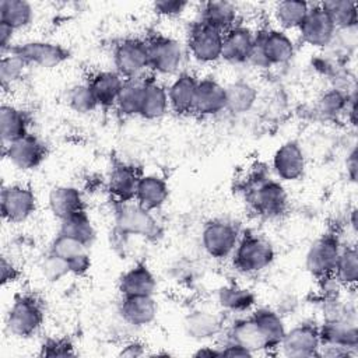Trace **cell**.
Returning <instances> with one entry per match:
<instances>
[{
    "label": "cell",
    "mask_w": 358,
    "mask_h": 358,
    "mask_svg": "<svg viewBox=\"0 0 358 358\" xmlns=\"http://www.w3.org/2000/svg\"><path fill=\"white\" fill-rule=\"evenodd\" d=\"M225 106H227L225 87L213 77L199 78L196 95H194L193 113L203 117L215 116L225 112Z\"/></svg>",
    "instance_id": "18"
},
{
    "label": "cell",
    "mask_w": 358,
    "mask_h": 358,
    "mask_svg": "<svg viewBox=\"0 0 358 358\" xmlns=\"http://www.w3.org/2000/svg\"><path fill=\"white\" fill-rule=\"evenodd\" d=\"M345 169H347V176L351 182H357V175H358V151L357 147H352V150L347 155L345 161Z\"/></svg>",
    "instance_id": "52"
},
{
    "label": "cell",
    "mask_w": 358,
    "mask_h": 358,
    "mask_svg": "<svg viewBox=\"0 0 358 358\" xmlns=\"http://www.w3.org/2000/svg\"><path fill=\"white\" fill-rule=\"evenodd\" d=\"M115 225L129 236H138L147 241H157L162 235V228L152 211L141 207L136 201L116 203L113 208Z\"/></svg>",
    "instance_id": "5"
},
{
    "label": "cell",
    "mask_w": 358,
    "mask_h": 358,
    "mask_svg": "<svg viewBox=\"0 0 358 358\" xmlns=\"http://www.w3.org/2000/svg\"><path fill=\"white\" fill-rule=\"evenodd\" d=\"M87 249L88 248L85 245H83L81 242L57 232V235L50 242L48 252L55 256H59L64 260H70V259L76 257L77 255L85 252Z\"/></svg>",
    "instance_id": "44"
},
{
    "label": "cell",
    "mask_w": 358,
    "mask_h": 358,
    "mask_svg": "<svg viewBox=\"0 0 358 358\" xmlns=\"http://www.w3.org/2000/svg\"><path fill=\"white\" fill-rule=\"evenodd\" d=\"M169 197V186L162 176L148 173L141 175L137 183L134 201L141 207L154 211L161 208Z\"/></svg>",
    "instance_id": "28"
},
{
    "label": "cell",
    "mask_w": 358,
    "mask_h": 358,
    "mask_svg": "<svg viewBox=\"0 0 358 358\" xmlns=\"http://www.w3.org/2000/svg\"><path fill=\"white\" fill-rule=\"evenodd\" d=\"M227 106L225 112L232 115H243L249 112L257 102V88L245 80H236L225 85Z\"/></svg>",
    "instance_id": "34"
},
{
    "label": "cell",
    "mask_w": 358,
    "mask_h": 358,
    "mask_svg": "<svg viewBox=\"0 0 358 358\" xmlns=\"http://www.w3.org/2000/svg\"><path fill=\"white\" fill-rule=\"evenodd\" d=\"M224 340H228L245 347L248 351L252 352V355L260 354V352L270 354L267 340L264 338L262 330L259 329L252 315L235 319L225 330Z\"/></svg>",
    "instance_id": "20"
},
{
    "label": "cell",
    "mask_w": 358,
    "mask_h": 358,
    "mask_svg": "<svg viewBox=\"0 0 358 358\" xmlns=\"http://www.w3.org/2000/svg\"><path fill=\"white\" fill-rule=\"evenodd\" d=\"M41 273L49 282H57L70 274V268L67 260L48 252L41 263Z\"/></svg>",
    "instance_id": "45"
},
{
    "label": "cell",
    "mask_w": 358,
    "mask_h": 358,
    "mask_svg": "<svg viewBox=\"0 0 358 358\" xmlns=\"http://www.w3.org/2000/svg\"><path fill=\"white\" fill-rule=\"evenodd\" d=\"M18 277H20L18 268L11 262H8L6 257H3L1 259V284L6 285L7 282L17 281Z\"/></svg>",
    "instance_id": "50"
},
{
    "label": "cell",
    "mask_w": 358,
    "mask_h": 358,
    "mask_svg": "<svg viewBox=\"0 0 358 358\" xmlns=\"http://www.w3.org/2000/svg\"><path fill=\"white\" fill-rule=\"evenodd\" d=\"M8 52L21 57L27 66L41 69L57 67L70 57V52L63 45L50 41H27L13 45Z\"/></svg>",
    "instance_id": "12"
},
{
    "label": "cell",
    "mask_w": 358,
    "mask_h": 358,
    "mask_svg": "<svg viewBox=\"0 0 358 358\" xmlns=\"http://www.w3.org/2000/svg\"><path fill=\"white\" fill-rule=\"evenodd\" d=\"M148 67L159 76H172L182 67L185 52L179 41L166 35H154L147 39Z\"/></svg>",
    "instance_id": "9"
},
{
    "label": "cell",
    "mask_w": 358,
    "mask_h": 358,
    "mask_svg": "<svg viewBox=\"0 0 358 358\" xmlns=\"http://www.w3.org/2000/svg\"><path fill=\"white\" fill-rule=\"evenodd\" d=\"M183 329L190 338L196 341H206L222 333L224 317L218 312L196 309L186 315Z\"/></svg>",
    "instance_id": "21"
},
{
    "label": "cell",
    "mask_w": 358,
    "mask_h": 358,
    "mask_svg": "<svg viewBox=\"0 0 358 358\" xmlns=\"http://www.w3.org/2000/svg\"><path fill=\"white\" fill-rule=\"evenodd\" d=\"M298 34L305 45L323 49L334 42L337 28L329 13L319 3L309 6L305 20L298 27Z\"/></svg>",
    "instance_id": "10"
},
{
    "label": "cell",
    "mask_w": 358,
    "mask_h": 358,
    "mask_svg": "<svg viewBox=\"0 0 358 358\" xmlns=\"http://www.w3.org/2000/svg\"><path fill=\"white\" fill-rule=\"evenodd\" d=\"M222 36V32L200 21H194L187 32V50L199 63H215L221 60Z\"/></svg>",
    "instance_id": "14"
},
{
    "label": "cell",
    "mask_w": 358,
    "mask_h": 358,
    "mask_svg": "<svg viewBox=\"0 0 358 358\" xmlns=\"http://www.w3.org/2000/svg\"><path fill=\"white\" fill-rule=\"evenodd\" d=\"M41 357H74V344L69 338H48L41 344Z\"/></svg>",
    "instance_id": "46"
},
{
    "label": "cell",
    "mask_w": 358,
    "mask_h": 358,
    "mask_svg": "<svg viewBox=\"0 0 358 358\" xmlns=\"http://www.w3.org/2000/svg\"><path fill=\"white\" fill-rule=\"evenodd\" d=\"M48 204L50 213L60 221L77 213L85 211V201L83 193L76 186L70 185L55 186L49 192Z\"/></svg>",
    "instance_id": "25"
},
{
    "label": "cell",
    "mask_w": 358,
    "mask_h": 358,
    "mask_svg": "<svg viewBox=\"0 0 358 358\" xmlns=\"http://www.w3.org/2000/svg\"><path fill=\"white\" fill-rule=\"evenodd\" d=\"M348 222H350V227H351L352 232L355 234V232H357V228H358V224H357V208H355V207H354V208L350 211Z\"/></svg>",
    "instance_id": "56"
},
{
    "label": "cell",
    "mask_w": 358,
    "mask_h": 358,
    "mask_svg": "<svg viewBox=\"0 0 358 358\" xmlns=\"http://www.w3.org/2000/svg\"><path fill=\"white\" fill-rule=\"evenodd\" d=\"M27 63L14 53H3L0 60V81L1 87H11L14 83L22 78L24 71L27 69Z\"/></svg>",
    "instance_id": "42"
},
{
    "label": "cell",
    "mask_w": 358,
    "mask_h": 358,
    "mask_svg": "<svg viewBox=\"0 0 358 358\" xmlns=\"http://www.w3.org/2000/svg\"><path fill=\"white\" fill-rule=\"evenodd\" d=\"M143 85L144 77L124 80L115 103V108L122 116H138L143 98Z\"/></svg>",
    "instance_id": "39"
},
{
    "label": "cell",
    "mask_w": 358,
    "mask_h": 358,
    "mask_svg": "<svg viewBox=\"0 0 358 358\" xmlns=\"http://www.w3.org/2000/svg\"><path fill=\"white\" fill-rule=\"evenodd\" d=\"M31 117L28 112L14 105L3 103L0 108V134L3 145L27 136Z\"/></svg>",
    "instance_id": "31"
},
{
    "label": "cell",
    "mask_w": 358,
    "mask_h": 358,
    "mask_svg": "<svg viewBox=\"0 0 358 358\" xmlns=\"http://www.w3.org/2000/svg\"><path fill=\"white\" fill-rule=\"evenodd\" d=\"M256 32L248 25L238 22L224 32L221 59L229 64L249 63L255 46Z\"/></svg>",
    "instance_id": "17"
},
{
    "label": "cell",
    "mask_w": 358,
    "mask_h": 358,
    "mask_svg": "<svg viewBox=\"0 0 358 358\" xmlns=\"http://www.w3.org/2000/svg\"><path fill=\"white\" fill-rule=\"evenodd\" d=\"M187 6L189 3L183 0H158L152 4V8L157 15L173 18L182 15Z\"/></svg>",
    "instance_id": "47"
},
{
    "label": "cell",
    "mask_w": 358,
    "mask_h": 358,
    "mask_svg": "<svg viewBox=\"0 0 358 358\" xmlns=\"http://www.w3.org/2000/svg\"><path fill=\"white\" fill-rule=\"evenodd\" d=\"M275 257L274 246L262 235L245 232L241 235L232 255V267L243 275H253L271 266Z\"/></svg>",
    "instance_id": "3"
},
{
    "label": "cell",
    "mask_w": 358,
    "mask_h": 358,
    "mask_svg": "<svg viewBox=\"0 0 358 358\" xmlns=\"http://www.w3.org/2000/svg\"><path fill=\"white\" fill-rule=\"evenodd\" d=\"M140 176L138 171L131 165L123 162L113 165L108 176V190L113 200L116 203L134 201Z\"/></svg>",
    "instance_id": "24"
},
{
    "label": "cell",
    "mask_w": 358,
    "mask_h": 358,
    "mask_svg": "<svg viewBox=\"0 0 358 358\" xmlns=\"http://www.w3.org/2000/svg\"><path fill=\"white\" fill-rule=\"evenodd\" d=\"M117 289L122 296L154 295L157 291V278L147 264L136 263L120 275Z\"/></svg>",
    "instance_id": "27"
},
{
    "label": "cell",
    "mask_w": 358,
    "mask_h": 358,
    "mask_svg": "<svg viewBox=\"0 0 358 358\" xmlns=\"http://www.w3.org/2000/svg\"><path fill=\"white\" fill-rule=\"evenodd\" d=\"M220 350H221V357H235V358H249V357H253L250 351H248L245 347L236 344V343H232V341H228V340H224L221 344H220Z\"/></svg>",
    "instance_id": "49"
},
{
    "label": "cell",
    "mask_w": 358,
    "mask_h": 358,
    "mask_svg": "<svg viewBox=\"0 0 358 358\" xmlns=\"http://www.w3.org/2000/svg\"><path fill=\"white\" fill-rule=\"evenodd\" d=\"M193 357H196V358H217V357H221V350H220V345H217V347L203 345V347H199L193 352Z\"/></svg>",
    "instance_id": "55"
},
{
    "label": "cell",
    "mask_w": 358,
    "mask_h": 358,
    "mask_svg": "<svg viewBox=\"0 0 358 358\" xmlns=\"http://www.w3.org/2000/svg\"><path fill=\"white\" fill-rule=\"evenodd\" d=\"M238 7L232 1L210 0L200 6L197 21L224 34L238 24Z\"/></svg>",
    "instance_id": "26"
},
{
    "label": "cell",
    "mask_w": 358,
    "mask_h": 358,
    "mask_svg": "<svg viewBox=\"0 0 358 358\" xmlns=\"http://www.w3.org/2000/svg\"><path fill=\"white\" fill-rule=\"evenodd\" d=\"M14 32L15 31L11 27L0 22V49H1V53L8 52L10 48L13 46L11 41H13Z\"/></svg>",
    "instance_id": "53"
},
{
    "label": "cell",
    "mask_w": 358,
    "mask_h": 358,
    "mask_svg": "<svg viewBox=\"0 0 358 358\" xmlns=\"http://www.w3.org/2000/svg\"><path fill=\"white\" fill-rule=\"evenodd\" d=\"M295 56V43L280 28H263L256 32L249 63L259 69L287 64Z\"/></svg>",
    "instance_id": "2"
},
{
    "label": "cell",
    "mask_w": 358,
    "mask_h": 358,
    "mask_svg": "<svg viewBox=\"0 0 358 358\" xmlns=\"http://www.w3.org/2000/svg\"><path fill=\"white\" fill-rule=\"evenodd\" d=\"M122 320L133 327L151 324L158 315V303L154 295H124L117 306Z\"/></svg>",
    "instance_id": "19"
},
{
    "label": "cell",
    "mask_w": 358,
    "mask_h": 358,
    "mask_svg": "<svg viewBox=\"0 0 358 358\" xmlns=\"http://www.w3.org/2000/svg\"><path fill=\"white\" fill-rule=\"evenodd\" d=\"M115 71L124 80L144 77L148 67L147 41L138 38H124L113 48Z\"/></svg>",
    "instance_id": "8"
},
{
    "label": "cell",
    "mask_w": 358,
    "mask_h": 358,
    "mask_svg": "<svg viewBox=\"0 0 358 358\" xmlns=\"http://www.w3.org/2000/svg\"><path fill=\"white\" fill-rule=\"evenodd\" d=\"M36 210V196L25 185L13 183L3 186L0 193V211L4 221L21 224L27 221Z\"/></svg>",
    "instance_id": "13"
},
{
    "label": "cell",
    "mask_w": 358,
    "mask_h": 358,
    "mask_svg": "<svg viewBox=\"0 0 358 358\" xmlns=\"http://www.w3.org/2000/svg\"><path fill=\"white\" fill-rule=\"evenodd\" d=\"M34 20V8L25 0H1L0 22L11 27L14 31L28 27Z\"/></svg>",
    "instance_id": "37"
},
{
    "label": "cell",
    "mask_w": 358,
    "mask_h": 358,
    "mask_svg": "<svg viewBox=\"0 0 358 358\" xmlns=\"http://www.w3.org/2000/svg\"><path fill=\"white\" fill-rule=\"evenodd\" d=\"M43 319L42 302L35 295L20 294L6 315V330L13 337L29 338L41 329Z\"/></svg>",
    "instance_id": "4"
},
{
    "label": "cell",
    "mask_w": 358,
    "mask_h": 358,
    "mask_svg": "<svg viewBox=\"0 0 358 358\" xmlns=\"http://www.w3.org/2000/svg\"><path fill=\"white\" fill-rule=\"evenodd\" d=\"M120 357H129V358H136V357H143L145 355V345L140 341H129L126 343L120 352H119Z\"/></svg>",
    "instance_id": "51"
},
{
    "label": "cell",
    "mask_w": 358,
    "mask_h": 358,
    "mask_svg": "<svg viewBox=\"0 0 358 358\" xmlns=\"http://www.w3.org/2000/svg\"><path fill=\"white\" fill-rule=\"evenodd\" d=\"M69 263V268H70V274L81 277L84 274H87L91 268V257L88 255V252H83L80 255H77L76 257L67 260Z\"/></svg>",
    "instance_id": "48"
},
{
    "label": "cell",
    "mask_w": 358,
    "mask_h": 358,
    "mask_svg": "<svg viewBox=\"0 0 358 358\" xmlns=\"http://www.w3.org/2000/svg\"><path fill=\"white\" fill-rule=\"evenodd\" d=\"M271 166L280 182H295L306 169V157L301 144L295 140L282 143L274 152Z\"/></svg>",
    "instance_id": "16"
},
{
    "label": "cell",
    "mask_w": 358,
    "mask_h": 358,
    "mask_svg": "<svg viewBox=\"0 0 358 358\" xmlns=\"http://www.w3.org/2000/svg\"><path fill=\"white\" fill-rule=\"evenodd\" d=\"M341 246L340 238L334 232L323 234L313 241L305 255V268L308 273L319 281L333 277Z\"/></svg>",
    "instance_id": "7"
},
{
    "label": "cell",
    "mask_w": 358,
    "mask_h": 358,
    "mask_svg": "<svg viewBox=\"0 0 358 358\" xmlns=\"http://www.w3.org/2000/svg\"><path fill=\"white\" fill-rule=\"evenodd\" d=\"M3 152L14 168L20 171H32L45 161L48 150L38 136L28 133L18 140L4 144Z\"/></svg>",
    "instance_id": "15"
},
{
    "label": "cell",
    "mask_w": 358,
    "mask_h": 358,
    "mask_svg": "<svg viewBox=\"0 0 358 358\" xmlns=\"http://www.w3.org/2000/svg\"><path fill=\"white\" fill-rule=\"evenodd\" d=\"M345 115H347V120L352 126H357V92H355V90L352 92H350Z\"/></svg>",
    "instance_id": "54"
},
{
    "label": "cell",
    "mask_w": 358,
    "mask_h": 358,
    "mask_svg": "<svg viewBox=\"0 0 358 358\" xmlns=\"http://www.w3.org/2000/svg\"><path fill=\"white\" fill-rule=\"evenodd\" d=\"M217 302L227 312L243 315L255 309L256 295L239 284H227L217 291Z\"/></svg>",
    "instance_id": "32"
},
{
    "label": "cell",
    "mask_w": 358,
    "mask_h": 358,
    "mask_svg": "<svg viewBox=\"0 0 358 358\" xmlns=\"http://www.w3.org/2000/svg\"><path fill=\"white\" fill-rule=\"evenodd\" d=\"M124 78L112 70L95 71L90 76L87 84L92 91L98 106L101 108H112L116 103L119 92L123 87Z\"/></svg>",
    "instance_id": "29"
},
{
    "label": "cell",
    "mask_w": 358,
    "mask_h": 358,
    "mask_svg": "<svg viewBox=\"0 0 358 358\" xmlns=\"http://www.w3.org/2000/svg\"><path fill=\"white\" fill-rule=\"evenodd\" d=\"M67 102H69V106L74 112L81 113V115L91 113L96 108H99L98 102L87 83L78 84V85H74L73 88H70V91L67 94Z\"/></svg>",
    "instance_id": "43"
},
{
    "label": "cell",
    "mask_w": 358,
    "mask_h": 358,
    "mask_svg": "<svg viewBox=\"0 0 358 358\" xmlns=\"http://www.w3.org/2000/svg\"><path fill=\"white\" fill-rule=\"evenodd\" d=\"M59 234L70 236V238L81 242L87 248H90L94 243L95 236H96L92 221L85 211L77 213L69 218L62 220Z\"/></svg>",
    "instance_id": "36"
},
{
    "label": "cell",
    "mask_w": 358,
    "mask_h": 358,
    "mask_svg": "<svg viewBox=\"0 0 358 358\" xmlns=\"http://www.w3.org/2000/svg\"><path fill=\"white\" fill-rule=\"evenodd\" d=\"M197 81L199 78L196 76L183 71V73H179L173 78V81L169 84L166 91H168L169 109L173 113L179 116L193 113Z\"/></svg>",
    "instance_id": "22"
},
{
    "label": "cell",
    "mask_w": 358,
    "mask_h": 358,
    "mask_svg": "<svg viewBox=\"0 0 358 358\" xmlns=\"http://www.w3.org/2000/svg\"><path fill=\"white\" fill-rule=\"evenodd\" d=\"M309 3L301 0H284L275 4L274 18L280 29H298L309 11Z\"/></svg>",
    "instance_id": "38"
},
{
    "label": "cell",
    "mask_w": 358,
    "mask_h": 358,
    "mask_svg": "<svg viewBox=\"0 0 358 358\" xmlns=\"http://www.w3.org/2000/svg\"><path fill=\"white\" fill-rule=\"evenodd\" d=\"M333 278L340 287L354 289L358 281V250L355 245L341 246Z\"/></svg>",
    "instance_id": "35"
},
{
    "label": "cell",
    "mask_w": 358,
    "mask_h": 358,
    "mask_svg": "<svg viewBox=\"0 0 358 358\" xmlns=\"http://www.w3.org/2000/svg\"><path fill=\"white\" fill-rule=\"evenodd\" d=\"M320 344L319 326L303 322L287 329L278 345V354L289 358L319 357Z\"/></svg>",
    "instance_id": "11"
},
{
    "label": "cell",
    "mask_w": 358,
    "mask_h": 358,
    "mask_svg": "<svg viewBox=\"0 0 358 358\" xmlns=\"http://www.w3.org/2000/svg\"><path fill=\"white\" fill-rule=\"evenodd\" d=\"M320 343L340 345L357 352L358 329L355 319H326L319 326Z\"/></svg>",
    "instance_id": "23"
},
{
    "label": "cell",
    "mask_w": 358,
    "mask_h": 358,
    "mask_svg": "<svg viewBox=\"0 0 358 358\" xmlns=\"http://www.w3.org/2000/svg\"><path fill=\"white\" fill-rule=\"evenodd\" d=\"M169 109L168 91L155 77H144L143 98L138 116L147 120L162 117Z\"/></svg>",
    "instance_id": "30"
},
{
    "label": "cell",
    "mask_w": 358,
    "mask_h": 358,
    "mask_svg": "<svg viewBox=\"0 0 358 358\" xmlns=\"http://www.w3.org/2000/svg\"><path fill=\"white\" fill-rule=\"evenodd\" d=\"M250 315L255 319V322L257 323L259 329L262 330L264 338L267 340L270 354L271 352L278 354V345L287 331L282 316L277 310H274L271 308H266V306L253 309Z\"/></svg>",
    "instance_id": "33"
},
{
    "label": "cell",
    "mask_w": 358,
    "mask_h": 358,
    "mask_svg": "<svg viewBox=\"0 0 358 358\" xmlns=\"http://www.w3.org/2000/svg\"><path fill=\"white\" fill-rule=\"evenodd\" d=\"M239 238V228L234 222L222 218L207 221L203 225L200 235L204 252L215 260L231 257Z\"/></svg>",
    "instance_id": "6"
},
{
    "label": "cell",
    "mask_w": 358,
    "mask_h": 358,
    "mask_svg": "<svg viewBox=\"0 0 358 358\" xmlns=\"http://www.w3.org/2000/svg\"><path fill=\"white\" fill-rule=\"evenodd\" d=\"M350 92L343 88H330L317 99V112L324 117H336L345 113Z\"/></svg>",
    "instance_id": "41"
},
{
    "label": "cell",
    "mask_w": 358,
    "mask_h": 358,
    "mask_svg": "<svg viewBox=\"0 0 358 358\" xmlns=\"http://www.w3.org/2000/svg\"><path fill=\"white\" fill-rule=\"evenodd\" d=\"M249 207L260 217L277 218L288 208V194L282 183L264 173H255L245 186Z\"/></svg>",
    "instance_id": "1"
},
{
    "label": "cell",
    "mask_w": 358,
    "mask_h": 358,
    "mask_svg": "<svg viewBox=\"0 0 358 358\" xmlns=\"http://www.w3.org/2000/svg\"><path fill=\"white\" fill-rule=\"evenodd\" d=\"M329 13L337 31L357 28V3L351 0H329L320 3Z\"/></svg>",
    "instance_id": "40"
}]
</instances>
